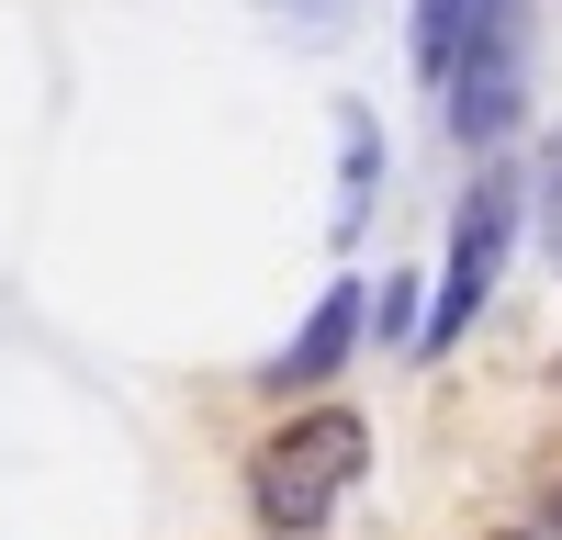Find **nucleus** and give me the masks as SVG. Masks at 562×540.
Instances as JSON below:
<instances>
[{
  "label": "nucleus",
  "instance_id": "nucleus-1",
  "mask_svg": "<svg viewBox=\"0 0 562 540\" xmlns=\"http://www.w3.org/2000/svg\"><path fill=\"white\" fill-rule=\"evenodd\" d=\"M360 462H371V428L349 417V405H304V417H281L248 450V507H259V529L270 540H315L326 507L360 484Z\"/></svg>",
  "mask_w": 562,
  "mask_h": 540
},
{
  "label": "nucleus",
  "instance_id": "nucleus-2",
  "mask_svg": "<svg viewBox=\"0 0 562 540\" xmlns=\"http://www.w3.org/2000/svg\"><path fill=\"white\" fill-rule=\"evenodd\" d=\"M439 90H450V135L461 147H495V135L518 124V102H529V12L518 0H461Z\"/></svg>",
  "mask_w": 562,
  "mask_h": 540
},
{
  "label": "nucleus",
  "instance_id": "nucleus-3",
  "mask_svg": "<svg viewBox=\"0 0 562 540\" xmlns=\"http://www.w3.org/2000/svg\"><path fill=\"white\" fill-rule=\"evenodd\" d=\"M506 237H518V180L506 169H484L473 192H461V214H450V270H439V304H428V327H416V349H450L461 327L484 315V293H495V270H506Z\"/></svg>",
  "mask_w": 562,
  "mask_h": 540
},
{
  "label": "nucleus",
  "instance_id": "nucleus-4",
  "mask_svg": "<svg viewBox=\"0 0 562 540\" xmlns=\"http://www.w3.org/2000/svg\"><path fill=\"white\" fill-rule=\"evenodd\" d=\"M349 338H360V282H326V304L304 315V338L270 360V394H304V383H326L349 360Z\"/></svg>",
  "mask_w": 562,
  "mask_h": 540
},
{
  "label": "nucleus",
  "instance_id": "nucleus-5",
  "mask_svg": "<svg viewBox=\"0 0 562 540\" xmlns=\"http://www.w3.org/2000/svg\"><path fill=\"white\" fill-rule=\"evenodd\" d=\"M259 12H270L281 34H349V12H360V0H259Z\"/></svg>",
  "mask_w": 562,
  "mask_h": 540
},
{
  "label": "nucleus",
  "instance_id": "nucleus-6",
  "mask_svg": "<svg viewBox=\"0 0 562 540\" xmlns=\"http://www.w3.org/2000/svg\"><path fill=\"white\" fill-rule=\"evenodd\" d=\"M540 225H551V259H562V135H551V158H540Z\"/></svg>",
  "mask_w": 562,
  "mask_h": 540
},
{
  "label": "nucleus",
  "instance_id": "nucleus-7",
  "mask_svg": "<svg viewBox=\"0 0 562 540\" xmlns=\"http://www.w3.org/2000/svg\"><path fill=\"white\" fill-rule=\"evenodd\" d=\"M506 540H540V529H506Z\"/></svg>",
  "mask_w": 562,
  "mask_h": 540
},
{
  "label": "nucleus",
  "instance_id": "nucleus-8",
  "mask_svg": "<svg viewBox=\"0 0 562 540\" xmlns=\"http://www.w3.org/2000/svg\"><path fill=\"white\" fill-rule=\"evenodd\" d=\"M551 540H562V507H551Z\"/></svg>",
  "mask_w": 562,
  "mask_h": 540
}]
</instances>
